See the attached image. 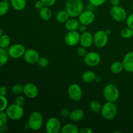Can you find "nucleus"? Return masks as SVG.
Segmentation results:
<instances>
[{
	"label": "nucleus",
	"mask_w": 133,
	"mask_h": 133,
	"mask_svg": "<svg viewBox=\"0 0 133 133\" xmlns=\"http://www.w3.org/2000/svg\"><path fill=\"white\" fill-rule=\"evenodd\" d=\"M65 9L71 18H77L84 10L83 0H67L65 5Z\"/></svg>",
	"instance_id": "obj_1"
},
{
	"label": "nucleus",
	"mask_w": 133,
	"mask_h": 133,
	"mask_svg": "<svg viewBox=\"0 0 133 133\" xmlns=\"http://www.w3.org/2000/svg\"><path fill=\"white\" fill-rule=\"evenodd\" d=\"M100 113L105 119L112 120L117 116L118 107L114 102L107 101L102 105Z\"/></svg>",
	"instance_id": "obj_2"
},
{
	"label": "nucleus",
	"mask_w": 133,
	"mask_h": 133,
	"mask_svg": "<svg viewBox=\"0 0 133 133\" xmlns=\"http://www.w3.org/2000/svg\"><path fill=\"white\" fill-rule=\"evenodd\" d=\"M103 95L107 101L115 103L119 97V90L115 84H107L103 88Z\"/></svg>",
	"instance_id": "obj_3"
},
{
	"label": "nucleus",
	"mask_w": 133,
	"mask_h": 133,
	"mask_svg": "<svg viewBox=\"0 0 133 133\" xmlns=\"http://www.w3.org/2000/svg\"><path fill=\"white\" fill-rule=\"evenodd\" d=\"M44 123L43 116L38 111L32 112L28 119V127L32 131H38L42 128Z\"/></svg>",
	"instance_id": "obj_4"
},
{
	"label": "nucleus",
	"mask_w": 133,
	"mask_h": 133,
	"mask_svg": "<svg viewBox=\"0 0 133 133\" xmlns=\"http://www.w3.org/2000/svg\"><path fill=\"white\" fill-rule=\"evenodd\" d=\"M9 119L12 120H18L23 118L24 115V109L23 106L14 103L9 105L5 110Z\"/></svg>",
	"instance_id": "obj_5"
},
{
	"label": "nucleus",
	"mask_w": 133,
	"mask_h": 133,
	"mask_svg": "<svg viewBox=\"0 0 133 133\" xmlns=\"http://www.w3.org/2000/svg\"><path fill=\"white\" fill-rule=\"evenodd\" d=\"M110 14L113 19L118 22H122L126 20L127 17L126 10L119 5L112 6L110 10Z\"/></svg>",
	"instance_id": "obj_6"
},
{
	"label": "nucleus",
	"mask_w": 133,
	"mask_h": 133,
	"mask_svg": "<svg viewBox=\"0 0 133 133\" xmlns=\"http://www.w3.org/2000/svg\"><path fill=\"white\" fill-rule=\"evenodd\" d=\"M25 51V47L22 44H12L10 45L7 49L9 57L13 59H18L23 57Z\"/></svg>",
	"instance_id": "obj_7"
},
{
	"label": "nucleus",
	"mask_w": 133,
	"mask_h": 133,
	"mask_svg": "<svg viewBox=\"0 0 133 133\" xmlns=\"http://www.w3.org/2000/svg\"><path fill=\"white\" fill-rule=\"evenodd\" d=\"M109 42V35L105 31L99 30L94 35V44L97 48L105 47Z\"/></svg>",
	"instance_id": "obj_8"
},
{
	"label": "nucleus",
	"mask_w": 133,
	"mask_h": 133,
	"mask_svg": "<svg viewBox=\"0 0 133 133\" xmlns=\"http://www.w3.org/2000/svg\"><path fill=\"white\" fill-rule=\"evenodd\" d=\"M68 94L70 98L73 101H80L83 96V90L81 87L76 83L71 84L68 88Z\"/></svg>",
	"instance_id": "obj_9"
},
{
	"label": "nucleus",
	"mask_w": 133,
	"mask_h": 133,
	"mask_svg": "<svg viewBox=\"0 0 133 133\" xmlns=\"http://www.w3.org/2000/svg\"><path fill=\"white\" fill-rule=\"evenodd\" d=\"M61 123L55 117L49 118L45 123V131L48 133H58L61 131Z\"/></svg>",
	"instance_id": "obj_10"
},
{
	"label": "nucleus",
	"mask_w": 133,
	"mask_h": 133,
	"mask_svg": "<svg viewBox=\"0 0 133 133\" xmlns=\"http://www.w3.org/2000/svg\"><path fill=\"white\" fill-rule=\"evenodd\" d=\"M101 61V55L97 52H88L84 57V61L87 66L90 67H95L99 64Z\"/></svg>",
	"instance_id": "obj_11"
},
{
	"label": "nucleus",
	"mask_w": 133,
	"mask_h": 133,
	"mask_svg": "<svg viewBox=\"0 0 133 133\" xmlns=\"http://www.w3.org/2000/svg\"><path fill=\"white\" fill-rule=\"evenodd\" d=\"M80 36L77 31H68L64 36V42L68 46H75L80 41Z\"/></svg>",
	"instance_id": "obj_12"
},
{
	"label": "nucleus",
	"mask_w": 133,
	"mask_h": 133,
	"mask_svg": "<svg viewBox=\"0 0 133 133\" xmlns=\"http://www.w3.org/2000/svg\"><path fill=\"white\" fill-rule=\"evenodd\" d=\"M79 21L81 24L86 25H90L92 24L96 19V16L92 10H87L84 11L83 10L80 15L78 16Z\"/></svg>",
	"instance_id": "obj_13"
},
{
	"label": "nucleus",
	"mask_w": 133,
	"mask_h": 133,
	"mask_svg": "<svg viewBox=\"0 0 133 133\" xmlns=\"http://www.w3.org/2000/svg\"><path fill=\"white\" fill-rule=\"evenodd\" d=\"M23 93L28 98L35 99L38 95V88L33 83H27L23 86Z\"/></svg>",
	"instance_id": "obj_14"
},
{
	"label": "nucleus",
	"mask_w": 133,
	"mask_h": 133,
	"mask_svg": "<svg viewBox=\"0 0 133 133\" xmlns=\"http://www.w3.org/2000/svg\"><path fill=\"white\" fill-rule=\"evenodd\" d=\"M23 58L27 63L30 64H35L37 63L40 58V55L37 51L35 49H26L24 55H23Z\"/></svg>",
	"instance_id": "obj_15"
},
{
	"label": "nucleus",
	"mask_w": 133,
	"mask_h": 133,
	"mask_svg": "<svg viewBox=\"0 0 133 133\" xmlns=\"http://www.w3.org/2000/svg\"><path fill=\"white\" fill-rule=\"evenodd\" d=\"M79 43L84 48H90L94 44V35L88 31L83 32L80 36Z\"/></svg>",
	"instance_id": "obj_16"
},
{
	"label": "nucleus",
	"mask_w": 133,
	"mask_h": 133,
	"mask_svg": "<svg viewBox=\"0 0 133 133\" xmlns=\"http://www.w3.org/2000/svg\"><path fill=\"white\" fill-rule=\"evenodd\" d=\"M122 63L125 71L133 73V51H130L125 55Z\"/></svg>",
	"instance_id": "obj_17"
},
{
	"label": "nucleus",
	"mask_w": 133,
	"mask_h": 133,
	"mask_svg": "<svg viewBox=\"0 0 133 133\" xmlns=\"http://www.w3.org/2000/svg\"><path fill=\"white\" fill-rule=\"evenodd\" d=\"M81 25L79 19H75V18H70L66 23H64L65 28L68 31H77L79 29V25Z\"/></svg>",
	"instance_id": "obj_18"
},
{
	"label": "nucleus",
	"mask_w": 133,
	"mask_h": 133,
	"mask_svg": "<svg viewBox=\"0 0 133 133\" xmlns=\"http://www.w3.org/2000/svg\"><path fill=\"white\" fill-rule=\"evenodd\" d=\"M84 116V112L82 109H75L71 111L70 115V120L74 122H77L82 120Z\"/></svg>",
	"instance_id": "obj_19"
},
{
	"label": "nucleus",
	"mask_w": 133,
	"mask_h": 133,
	"mask_svg": "<svg viewBox=\"0 0 133 133\" xmlns=\"http://www.w3.org/2000/svg\"><path fill=\"white\" fill-rule=\"evenodd\" d=\"M52 14V10L49 9V6H44L39 10V16L44 21L49 20L51 18Z\"/></svg>",
	"instance_id": "obj_20"
},
{
	"label": "nucleus",
	"mask_w": 133,
	"mask_h": 133,
	"mask_svg": "<svg viewBox=\"0 0 133 133\" xmlns=\"http://www.w3.org/2000/svg\"><path fill=\"white\" fill-rule=\"evenodd\" d=\"M10 2L12 7L17 11L24 10L27 5L26 0H10Z\"/></svg>",
	"instance_id": "obj_21"
},
{
	"label": "nucleus",
	"mask_w": 133,
	"mask_h": 133,
	"mask_svg": "<svg viewBox=\"0 0 133 133\" xmlns=\"http://www.w3.org/2000/svg\"><path fill=\"white\" fill-rule=\"evenodd\" d=\"M70 18V14L66 9L59 10L56 14V20L61 23H65Z\"/></svg>",
	"instance_id": "obj_22"
},
{
	"label": "nucleus",
	"mask_w": 133,
	"mask_h": 133,
	"mask_svg": "<svg viewBox=\"0 0 133 133\" xmlns=\"http://www.w3.org/2000/svg\"><path fill=\"white\" fill-rule=\"evenodd\" d=\"M96 74L92 71H86L82 74L81 79L85 83H92L95 81Z\"/></svg>",
	"instance_id": "obj_23"
},
{
	"label": "nucleus",
	"mask_w": 133,
	"mask_h": 133,
	"mask_svg": "<svg viewBox=\"0 0 133 133\" xmlns=\"http://www.w3.org/2000/svg\"><path fill=\"white\" fill-rule=\"evenodd\" d=\"M61 132L62 133H79V130L76 125L74 123H67L62 126Z\"/></svg>",
	"instance_id": "obj_24"
},
{
	"label": "nucleus",
	"mask_w": 133,
	"mask_h": 133,
	"mask_svg": "<svg viewBox=\"0 0 133 133\" xmlns=\"http://www.w3.org/2000/svg\"><path fill=\"white\" fill-rule=\"evenodd\" d=\"M110 69L111 72L113 73V74H119L123 71L124 67H123V64L122 62L116 61V62H114L110 65Z\"/></svg>",
	"instance_id": "obj_25"
},
{
	"label": "nucleus",
	"mask_w": 133,
	"mask_h": 133,
	"mask_svg": "<svg viewBox=\"0 0 133 133\" xmlns=\"http://www.w3.org/2000/svg\"><path fill=\"white\" fill-rule=\"evenodd\" d=\"M9 55L6 49L0 48V67L3 66L8 62Z\"/></svg>",
	"instance_id": "obj_26"
},
{
	"label": "nucleus",
	"mask_w": 133,
	"mask_h": 133,
	"mask_svg": "<svg viewBox=\"0 0 133 133\" xmlns=\"http://www.w3.org/2000/svg\"><path fill=\"white\" fill-rule=\"evenodd\" d=\"M10 38L7 35H3L0 36V48H3V49H7L10 45Z\"/></svg>",
	"instance_id": "obj_27"
},
{
	"label": "nucleus",
	"mask_w": 133,
	"mask_h": 133,
	"mask_svg": "<svg viewBox=\"0 0 133 133\" xmlns=\"http://www.w3.org/2000/svg\"><path fill=\"white\" fill-rule=\"evenodd\" d=\"M101 107H102L101 104L100 103L99 101H97V100H94V101H91L89 105V108L91 111L96 114L99 113L101 112Z\"/></svg>",
	"instance_id": "obj_28"
},
{
	"label": "nucleus",
	"mask_w": 133,
	"mask_h": 133,
	"mask_svg": "<svg viewBox=\"0 0 133 133\" xmlns=\"http://www.w3.org/2000/svg\"><path fill=\"white\" fill-rule=\"evenodd\" d=\"M10 9V3L8 1H0V16H5L7 14Z\"/></svg>",
	"instance_id": "obj_29"
},
{
	"label": "nucleus",
	"mask_w": 133,
	"mask_h": 133,
	"mask_svg": "<svg viewBox=\"0 0 133 133\" xmlns=\"http://www.w3.org/2000/svg\"><path fill=\"white\" fill-rule=\"evenodd\" d=\"M120 35L122 38L125 39H129L133 36V29L130 27H127L122 29L121 31Z\"/></svg>",
	"instance_id": "obj_30"
},
{
	"label": "nucleus",
	"mask_w": 133,
	"mask_h": 133,
	"mask_svg": "<svg viewBox=\"0 0 133 133\" xmlns=\"http://www.w3.org/2000/svg\"><path fill=\"white\" fill-rule=\"evenodd\" d=\"M8 116L6 112L0 111V127H3L6 125L8 122Z\"/></svg>",
	"instance_id": "obj_31"
},
{
	"label": "nucleus",
	"mask_w": 133,
	"mask_h": 133,
	"mask_svg": "<svg viewBox=\"0 0 133 133\" xmlns=\"http://www.w3.org/2000/svg\"><path fill=\"white\" fill-rule=\"evenodd\" d=\"M8 107V100L5 96H0V111H4Z\"/></svg>",
	"instance_id": "obj_32"
},
{
	"label": "nucleus",
	"mask_w": 133,
	"mask_h": 133,
	"mask_svg": "<svg viewBox=\"0 0 133 133\" xmlns=\"http://www.w3.org/2000/svg\"><path fill=\"white\" fill-rule=\"evenodd\" d=\"M37 64L38 66L41 68H46L48 67V65L49 64V61L48 58L45 57H41L39 58Z\"/></svg>",
	"instance_id": "obj_33"
},
{
	"label": "nucleus",
	"mask_w": 133,
	"mask_h": 133,
	"mask_svg": "<svg viewBox=\"0 0 133 133\" xmlns=\"http://www.w3.org/2000/svg\"><path fill=\"white\" fill-rule=\"evenodd\" d=\"M12 92L15 95H20L23 93V86L19 84H16L12 87Z\"/></svg>",
	"instance_id": "obj_34"
},
{
	"label": "nucleus",
	"mask_w": 133,
	"mask_h": 133,
	"mask_svg": "<svg viewBox=\"0 0 133 133\" xmlns=\"http://www.w3.org/2000/svg\"><path fill=\"white\" fill-rule=\"evenodd\" d=\"M90 4L94 6V7H98V6H101L103 5L107 0H88Z\"/></svg>",
	"instance_id": "obj_35"
},
{
	"label": "nucleus",
	"mask_w": 133,
	"mask_h": 133,
	"mask_svg": "<svg viewBox=\"0 0 133 133\" xmlns=\"http://www.w3.org/2000/svg\"><path fill=\"white\" fill-rule=\"evenodd\" d=\"M14 103L20 105V106H23L25 103V99L23 96L18 95V96L16 97L15 100H14Z\"/></svg>",
	"instance_id": "obj_36"
},
{
	"label": "nucleus",
	"mask_w": 133,
	"mask_h": 133,
	"mask_svg": "<svg viewBox=\"0 0 133 133\" xmlns=\"http://www.w3.org/2000/svg\"><path fill=\"white\" fill-rule=\"evenodd\" d=\"M77 53L79 57H84L87 53V49H86L85 48H84L83 46L79 47L77 48Z\"/></svg>",
	"instance_id": "obj_37"
},
{
	"label": "nucleus",
	"mask_w": 133,
	"mask_h": 133,
	"mask_svg": "<svg viewBox=\"0 0 133 133\" xmlns=\"http://www.w3.org/2000/svg\"><path fill=\"white\" fill-rule=\"evenodd\" d=\"M126 23H127V27L133 29V13L127 16V19H126Z\"/></svg>",
	"instance_id": "obj_38"
},
{
	"label": "nucleus",
	"mask_w": 133,
	"mask_h": 133,
	"mask_svg": "<svg viewBox=\"0 0 133 133\" xmlns=\"http://www.w3.org/2000/svg\"><path fill=\"white\" fill-rule=\"evenodd\" d=\"M41 1L43 2L44 6H49V7L53 6L57 2V0H41Z\"/></svg>",
	"instance_id": "obj_39"
},
{
	"label": "nucleus",
	"mask_w": 133,
	"mask_h": 133,
	"mask_svg": "<svg viewBox=\"0 0 133 133\" xmlns=\"http://www.w3.org/2000/svg\"><path fill=\"white\" fill-rule=\"evenodd\" d=\"M70 112H71V111H70L68 109L64 108V109H62L61 110L60 114H61V116L64 117V118H68V117H70Z\"/></svg>",
	"instance_id": "obj_40"
},
{
	"label": "nucleus",
	"mask_w": 133,
	"mask_h": 133,
	"mask_svg": "<svg viewBox=\"0 0 133 133\" xmlns=\"http://www.w3.org/2000/svg\"><path fill=\"white\" fill-rule=\"evenodd\" d=\"M34 6H35V9H38V10H40V9H42V8L44 6V5L41 0H38V1H36V2L35 3Z\"/></svg>",
	"instance_id": "obj_41"
},
{
	"label": "nucleus",
	"mask_w": 133,
	"mask_h": 133,
	"mask_svg": "<svg viewBox=\"0 0 133 133\" xmlns=\"http://www.w3.org/2000/svg\"><path fill=\"white\" fill-rule=\"evenodd\" d=\"M7 94V88L5 86H2L0 87V96H6Z\"/></svg>",
	"instance_id": "obj_42"
},
{
	"label": "nucleus",
	"mask_w": 133,
	"mask_h": 133,
	"mask_svg": "<svg viewBox=\"0 0 133 133\" xmlns=\"http://www.w3.org/2000/svg\"><path fill=\"white\" fill-rule=\"evenodd\" d=\"M93 130L90 127H83L81 130H79V133H92Z\"/></svg>",
	"instance_id": "obj_43"
},
{
	"label": "nucleus",
	"mask_w": 133,
	"mask_h": 133,
	"mask_svg": "<svg viewBox=\"0 0 133 133\" xmlns=\"http://www.w3.org/2000/svg\"><path fill=\"white\" fill-rule=\"evenodd\" d=\"M87 25H86L81 24L80 25H79V30L80 32H82V33H83V32H86V31H87Z\"/></svg>",
	"instance_id": "obj_44"
},
{
	"label": "nucleus",
	"mask_w": 133,
	"mask_h": 133,
	"mask_svg": "<svg viewBox=\"0 0 133 133\" xmlns=\"http://www.w3.org/2000/svg\"><path fill=\"white\" fill-rule=\"evenodd\" d=\"M110 3L112 6H117V5H119L120 0H110Z\"/></svg>",
	"instance_id": "obj_45"
},
{
	"label": "nucleus",
	"mask_w": 133,
	"mask_h": 133,
	"mask_svg": "<svg viewBox=\"0 0 133 133\" xmlns=\"http://www.w3.org/2000/svg\"><path fill=\"white\" fill-rule=\"evenodd\" d=\"M7 130H8V128L6 125L3 126V127H0V133L6 132Z\"/></svg>",
	"instance_id": "obj_46"
},
{
	"label": "nucleus",
	"mask_w": 133,
	"mask_h": 133,
	"mask_svg": "<svg viewBox=\"0 0 133 133\" xmlns=\"http://www.w3.org/2000/svg\"><path fill=\"white\" fill-rule=\"evenodd\" d=\"M101 77L100 76V75H96V79H95V81H96L97 83H99V82H101Z\"/></svg>",
	"instance_id": "obj_47"
},
{
	"label": "nucleus",
	"mask_w": 133,
	"mask_h": 133,
	"mask_svg": "<svg viewBox=\"0 0 133 133\" xmlns=\"http://www.w3.org/2000/svg\"><path fill=\"white\" fill-rule=\"evenodd\" d=\"M105 32H107V34L108 35H111V33H112V31H111V29H107L106 30H105Z\"/></svg>",
	"instance_id": "obj_48"
},
{
	"label": "nucleus",
	"mask_w": 133,
	"mask_h": 133,
	"mask_svg": "<svg viewBox=\"0 0 133 133\" xmlns=\"http://www.w3.org/2000/svg\"><path fill=\"white\" fill-rule=\"evenodd\" d=\"M3 35H4V32L3 31V29L1 28H0V36H2Z\"/></svg>",
	"instance_id": "obj_49"
},
{
	"label": "nucleus",
	"mask_w": 133,
	"mask_h": 133,
	"mask_svg": "<svg viewBox=\"0 0 133 133\" xmlns=\"http://www.w3.org/2000/svg\"><path fill=\"white\" fill-rule=\"evenodd\" d=\"M131 6H132V10H133V1H132V5H131Z\"/></svg>",
	"instance_id": "obj_50"
},
{
	"label": "nucleus",
	"mask_w": 133,
	"mask_h": 133,
	"mask_svg": "<svg viewBox=\"0 0 133 133\" xmlns=\"http://www.w3.org/2000/svg\"><path fill=\"white\" fill-rule=\"evenodd\" d=\"M1 1H10V0H1Z\"/></svg>",
	"instance_id": "obj_51"
},
{
	"label": "nucleus",
	"mask_w": 133,
	"mask_h": 133,
	"mask_svg": "<svg viewBox=\"0 0 133 133\" xmlns=\"http://www.w3.org/2000/svg\"><path fill=\"white\" fill-rule=\"evenodd\" d=\"M132 119H133V114H132Z\"/></svg>",
	"instance_id": "obj_52"
}]
</instances>
